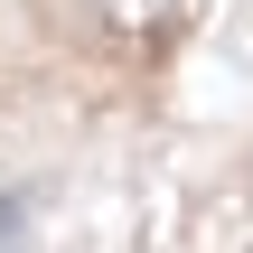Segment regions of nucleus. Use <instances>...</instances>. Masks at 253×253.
<instances>
[{"mask_svg":"<svg viewBox=\"0 0 253 253\" xmlns=\"http://www.w3.org/2000/svg\"><path fill=\"white\" fill-rule=\"evenodd\" d=\"M103 9H113V28H122V38H150V28H169V19H178V0H103Z\"/></svg>","mask_w":253,"mask_h":253,"instance_id":"1","label":"nucleus"},{"mask_svg":"<svg viewBox=\"0 0 253 253\" xmlns=\"http://www.w3.org/2000/svg\"><path fill=\"white\" fill-rule=\"evenodd\" d=\"M9 235H19V197H0V244H9Z\"/></svg>","mask_w":253,"mask_h":253,"instance_id":"2","label":"nucleus"}]
</instances>
